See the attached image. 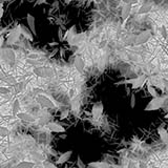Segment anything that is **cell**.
Instances as JSON below:
<instances>
[{
	"instance_id": "1",
	"label": "cell",
	"mask_w": 168,
	"mask_h": 168,
	"mask_svg": "<svg viewBox=\"0 0 168 168\" xmlns=\"http://www.w3.org/2000/svg\"><path fill=\"white\" fill-rule=\"evenodd\" d=\"M164 99L162 97H157V98H151V100L148 102V104L145 107V112H155V110L160 109L161 106L163 105Z\"/></svg>"
},
{
	"instance_id": "2",
	"label": "cell",
	"mask_w": 168,
	"mask_h": 168,
	"mask_svg": "<svg viewBox=\"0 0 168 168\" xmlns=\"http://www.w3.org/2000/svg\"><path fill=\"white\" fill-rule=\"evenodd\" d=\"M37 102L40 104V106H42V107H54V106H56L55 104V101L53 100V99L51 98V97H48L47 95L45 94H40L38 95L37 97Z\"/></svg>"
},
{
	"instance_id": "3",
	"label": "cell",
	"mask_w": 168,
	"mask_h": 168,
	"mask_svg": "<svg viewBox=\"0 0 168 168\" xmlns=\"http://www.w3.org/2000/svg\"><path fill=\"white\" fill-rule=\"evenodd\" d=\"M20 27L21 25H18V27H14L13 30H11L8 33V35H6V42H8V44H15L18 41L19 37L21 35Z\"/></svg>"
},
{
	"instance_id": "4",
	"label": "cell",
	"mask_w": 168,
	"mask_h": 168,
	"mask_svg": "<svg viewBox=\"0 0 168 168\" xmlns=\"http://www.w3.org/2000/svg\"><path fill=\"white\" fill-rule=\"evenodd\" d=\"M35 75L38 76V77H49L52 76V70L49 67H46V66H36L33 70Z\"/></svg>"
},
{
	"instance_id": "5",
	"label": "cell",
	"mask_w": 168,
	"mask_h": 168,
	"mask_svg": "<svg viewBox=\"0 0 168 168\" xmlns=\"http://www.w3.org/2000/svg\"><path fill=\"white\" fill-rule=\"evenodd\" d=\"M131 9H132L131 3H125V5L123 6L122 12H121V17H122V20H123L122 27H125V24H126V21L128 20L129 16H130Z\"/></svg>"
},
{
	"instance_id": "6",
	"label": "cell",
	"mask_w": 168,
	"mask_h": 168,
	"mask_svg": "<svg viewBox=\"0 0 168 168\" xmlns=\"http://www.w3.org/2000/svg\"><path fill=\"white\" fill-rule=\"evenodd\" d=\"M46 128L52 132H56V134H63L65 132V128L61 124L57 122H49L46 124Z\"/></svg>"
},
{
	"instance_id": "7",
	"label": "cell",
	"mask_w": 168,
	"mask_h": 168,
	"mask_svg": "<svg viewBox=\"0 0 168 168\" xmlns=\"http://www.w3.org/2000/svg\"><path fill=\"white\" fill-rule=\"evenodd\" d=\"M76 27L75 25H73L72 27L70 28L68 30H66L65 34H63V39L62 41L64 40V41H67V43L70 44V45H72L73 43V40H74V38L76 37Z\"/></svg>"
},
{
	"instance_id": "8",
	"label": "cell",
	"mask_w": 168,
	"mask_h": 168,
	"mask_svg": "<svg viewBox=\"0 0 168 168\" xmlns=\"http://www.w3.org/2000/svg\"><path fill=\"white\" fill-rule=\"evenodd\" d=\"M27 21L28 24V28H30V32L32 33L33 36H37V30H36V19L32 14L28 13L27 15Z\"/></svg>"
},
{
	"instance_id": "9",
	"label": "cell",
	"mask_w": 168,
	"mask_h": 168,
	"mask_svg": "<svg viewBox=\"0 0 168 168\" xmlns=\"http://www.w3.org/2000/svg\"><path fill=\"white\" fill-rule=\"evenodd\" d=\"M103 103L101 102H97L95 105L93 106V108H91V115H93V117L95 119H99V118L102 116L103 113Z\"/></svg>"
},
{
	"instance_id": "10",
	"label": "cell",
	"mask_w": 168,
	"mask_h": 168,
	"mask_svg": "<svg viewBox=\"0 0 168 168\" xmlns=\"http://www.w3.org/2000/svg\"><path fill=\"white\" fill-rule=\"evenodd\" d=\"M73 155V150H68V151H65L64 153H62V155H59V158L57 159L56 161V164H64V163L67 162L68 160L70 159V157H72Z\"/></svg>"
},
{
	"instance_id": "11",
	"label": "cell",
	"mask_w": 168,
	"mask_h": 168,
	"mask_svg": "<svg viewBox=\"0 0 168 168\" xmlns=\"http://www.w3.org/2000/svg\"><path fill=\"white\" fill-rule=\"evenodd\" d=\"M36 166L35 162L33 161H28V160H24V161H20L19 163H17L16 165H14L13 168H34Z\"/></svg>"
},
{
	"instance_id": "12",
	"label": "cell",
	"mask_w": 168,
	"mask_h": 168,
	"mask_svg": "<svg viewBox=\"0 0 168 168\" xmlns=\"http://www.w3.org/2000/svg\"><path fill=\"white\" fill-rule=\"evenodd\" d=\"M151 35L149 30H145V32L141 33L140 35L138 36V39H137V43L136 44H142V43H145L147 42L148 40L150 39Z\"/></svg>"
},
{
	"instance_id": "13",
	"label": "cell",
	"mask_w": 168,
	"mask_h": 168,
	"mask_svg": "<svg viewBox=\"0 0 168 168\" xmlns=\"http://www.w3.org/2000/svg\"><path fill=\"white\" fill-rule=\"evenodd\" d=\"M141 77H142V75L138 76V77H134V78H130V79H125V80H122V81H118V82H116L115 84L118 85V86H119V85H128V84L134 85L141 79Z\"/></svg>"
},
{
	"instance_id": "14",
	"label": "cell",
	"mask_w": 168,
	"mask_h": 168,
	"mask_svg": "<svg viewBox=\"0 0 168 168\" xmlns=\"http://www.w3.org/2000/svg\"><path fill=\"white\" fill-rule=\"evenodd\" d=\"M89 168H110V165L103 161H96V162H89L87 164Z\"/></svg>"
},
{
	"instance_id": "15",
	"label": "cell",
	"mask_w": 168,
	"mask_h": 168,
	"mask_svg": "<svg viewBox=\"0 0 168 168\" xmlns=\"http://www.w3.org/2000/svg\"><path fill=\"white\" fill-rule=\"evenodd\" d=\"M20 100L18 98H16L12 103V115H13V117H17V115L20 113Z\"/></svg>"
},
{
	"instance_id": "16",
	"label": "cell",
	"mask_w": 168,
	"mask_h": 168,
	"mask_svg": "<svg viewBox=\"0 0 168 168\" xmlns=\"http://www.w3.org/2000/svg\"><path fill=\"white\" fill-rule=\"evenodd\" d=\"M158 134L160 136V139L162 140V142L164 144H167L168 143V132L164 127H159L158 128Z\"/></svg>"
},
{
	"instance_id": "17",
	"label": "cell",
	"mask_w": 168,
	"mask_h": 168,
	"mask_svg": "<svg viewBox=\"0 0 168 168\" xmlns=\"http://www.w3.org/2000/svg\"><path fill=\"white\" fill-rule=\"evenodd\" d=\"M20 30H21V35H22V36L24 37L25 39L28 40V41H34V36H33L32 33H30V30H27V28H25L24 27H22V25H21Z\"/></svg>"
},
{
	"instance_id": "18",
	"label": "cell",
	"mask_w": 168,
	"mask_h": 168,
	"mask_svg": "<svg viewBox=\"0 0 168 168\" xmlns=\"http://www.w3.org/2000/svg\"><path fill=\"white\" fill-rule=\"evenodd\" d=\"M146 87H147V91H148V94L151 96V98H157V97H159L158 96L157 91H155V88L152 86V84H151V82L149 81V80L146 82Z\"/></svg>"
},
{
	"instance_id": "19",
	"label": "cell",
	"mask_w": 168,
	"mask_h": 168,
	"mask_svg": "<svg viewBox=\"0 0 168 168\" xmlns=\"http://www.w3.org/2000/svg\"><path fill=\"white\" fill-rule=\"evenodd\" d=\"M11 134V130L9 127L4 126V125H0V139L8 138Z\"/></svg>"
},
{
	"instance_id": "20",
	"label": "cell",
	"mask_w": 168,
	"mask_h": 168,
	"mask_svg": "<svg viewBox=\"0 0 168 168\" xmlns=\"http://www.w3.org/2000/svg\"><path fill=\"white\" fill-rule=\"evenodd\" d=\"M72 109L74 110L75 113H78L80 112V100L78 97L72 99Z\"/></svg>"
},
{
	"instance_id": "21",
	"label": "cell",
	"mask_w": 168,
	"mask_h": 168,
	"mask_svg": "<svg viewBox=\"0 0 168 168\" xmlns=\"http://www.w3.org/2000/svg\"><path fill=\"white\" fill-rule=\"evenodd\" d=\"M84 39H85V35L82 33V34H77L76 35V37L74 38V40H73V43L72 45H76V44H79L81 43V42H84Z\"/></svg>"
},
{
	"instance_id": "22",
	"label": "cell",
	"mask_w": 168,
	"mask_h": 168,
	"mask_svg": "<svg viewBox=\"0 0 168 168\" xmlns=\"http://www.w3.org/2000/svg\"><path fill=\"white\" fill-rule=\"evenodd\" d=\"M8 83H4L0 85V95H9L12 93V89L6 85Z\"/></svg>"
},
{
	"instance_id": "23",
	"label": "cell",
	"mask_w": 168,
	"mask_h": 168,
	"mask_svg": "<svg viewBox=\"0 0 168 168\" xmlns=\"http://www.w3.org/2000/svg\"><path fill=\"white\" fill-rule=\"evenodd\" d=\"M17 117L18 118H21V119L25 120V121H27V122L34 121V118H33L30 115H27V113H19L18 115H17Z\"/></svg>"
},
{
	"instance_id": "24",
	"label": "cell",
	"mask_w": 168,
	"mask_h": 168,
	"mask_svg": "<svg viewBox=\"0 0 168 168\" xmlns=\"http://www.w3.org/2000/svg\"><path fill=\"white\" fill-rule=\"evenodd\" d=\"M40 55L38 53H30L28 54L27 57V60H32V61H35V60H38L39 59Z\"/></svg>"
},
{
	"instance_id": "25",
	"label": "cell",
	"mask_w": 168,
	"mask_h": 168,
	"mask_svg": "<svg viewBox=\"0 0 168 168\" xmlns=\"http://www.w3.org/2000/svg\"><path fill=\"white\" fill-rule=\"evenodd\" d=\"M134 106H136V95L132 93L130 96V107L134 108Z\"/></svg>"
},
{
	"instance_id": "26",
	"label": "cell",
	"mask_w": 168,
	"mask_h": 168,
	"mask_svg": "<svg viewBox=\"0 0 168 168\" xmlns=\"http://www.w3.org/2000/svg\"><path fill=\"white\" fill-rule=\"evenodd\" d=\"M3 15H4V3L1 2V3H0V22H1Z\"/></svg>"
},
{
	"instance_id": "27",
	"label": "cell",
	"mask_w": 168,
	"mask_h": 168,
	"mask_svg": "<svg viewBox=\"0 0 168 168\" xmlns=\"http://www.w3.org/2000/svg\"><path fill=\"white\" fill-rule=\"evenodd\" d=\"M67 116H68V109L63 110V112L61 113L60 119H61V120H64V119H66V118H67Z\"/></svg>"
},
{
	"instance_id": "28",
	"label": "cell",
	"mask_w": 168,
	"mask_h": 168,
	"mask_svg": "<svg viewBox=\"0 0 168 168\" xmlns=\"http://www.w3.org/2000/svg\"><path fill=\"white\" fill-rule=\"evenodd\" d=\"M77 163H78V166H79V168H85V165H84V163L82 162V160H81V158H80V155H78Z\"/></svg>"
},
{
	"instance_id": "29",
	"label": "cell",
	"mask_w": 168,
	"mask_h": 168,
	"mask_svg": "<svg viewBox=\"0 0 168 168\" xmlns=\"http://www.w3.org/2000/svg\"><path fill=\"white\" fill-rule=\"evenodd\" d=\"M58 37H59V41H62L63 39V30L61 27L58 28Z\"/></svg>"
},
{
	"instance_id": "30",
	"label": "cell",
	"mask_w": 168,
	"mask_h": 168,
	"mask_svg": "<svg viewBox=\"0 0 168 168\" xmlns=\"http://www.w3.org/2000/svg\"><path fill=\"white\" fill-rule=\"evenodd\" d=\"M44 168H57V167L54 164H52V163H46Z\"/></svg>"
},
{
	"instance_id": "31",
	"label": "cell",
	"mask_w": 168,
	"mask_h": 168,
	"mask_svg": "<svg viewBox=\"0 0 168 168\" xmlns=\"http://www.w3.org/2000/svg\"><path fill=\"white\" fill-rule=\"evenodd\" d=\"M59 53H60V55H61V58H64V55H65V52H64V49L63 48H60L59 49Z\"/></svg>"
},
{
	"instance_id": "32",
	"label": "cell",
	"mask_w": 168,
	"mask_h": 168,
	"mask_svg": "<svg viewBox=\"0 0 168 168\" xmlns=\"http://www.w3.org/2000/svg\"><path fill=\"white\" fill-rule=\"evenodd\" d=\"M44 3H47L45 0H38V1L35 4H36V5H39V4H44Z\"/></svg>"
},
{
	"instance_id": "33",
	"label": "cell",
	"mask_w": 168,
	"mask_h": 168,
	"mask_svg": "<svg viewBox=\"0 0 168 168\" xmlns=\"http://www.w3.org/2000/svg\"><path fill=\"white\" fill-rule=\"evenodd\" d=\"M49 46H55V45H58V42H52V43H48Z\"/></svg>"
},
{
	"instance_id": "34",
	"label": "cell",
	"mask_w": 168,
	"mask_h": 168,
	"mask_svg": "<svg viewBox=\"0 0 168 168\" xmlns=\"http://www.w3.org/2000/svg\"><path fill=\"white\" fill-rule=\"evenodd\" d=\"M3 41H4V38L3 37H0V47L2 46V43H3Z\"/></svg>"
},
{
	"instance_id": "35",
	"label": "cell",
	"mask_w": 168,
	"mask_h": 168,
	"mask_svg": "<svg viewBox=\"0 0 168 168\" xmlns=\"http://www.w3.org/2000/svg\"><path fill=\"white\" fill-rule=\"evenodd\" d=\"M140 168H147V167H146L145 164H142V163H141V164H140Z\"/></svg>"
}]
</instances>
